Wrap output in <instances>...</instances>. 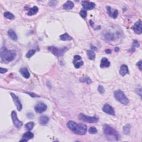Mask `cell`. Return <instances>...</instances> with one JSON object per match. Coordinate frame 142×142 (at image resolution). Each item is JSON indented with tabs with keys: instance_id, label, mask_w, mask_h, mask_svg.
I'll list each match as a JSON object with an SVG mask.
<instances>
[{
	"instance_id": "6da1fadb",
	"label": "cell",
	"mask_w": 142,
	"mask_h": 142,
	"mask_svg": "<svg viewBox=\"0 0 142 142\" xmlns=\"http://www.w3.org/2000/svg\"><path fill=\"white\" fill-rule=\"evenodd\" d=\"M68 128L74 134L78 135H85L87 131V127L82 123H77L73 121H69L67 124Z\"/></svg>"
},
{
	"instance_id": "7a4b0ae2",
	"label": "cell",
	"mask_w": 142,
	"mask_h": 142,
	"mask_svg": "<svg viewBox=\"0 0 142 142\" xmlns=\"http://www.w3.org/2000/svg\"><path fill=\"white\" fill-rule=\"evenodd\" d=\"M0 55L1 62L5 63H8L12 61L16 56V53L15 51H9L4 47L1 48Z\"/></svg>"
},
{
	"instance_id": "3957f363",
	"label": "cell",
	"mask_w": 142,
	"mask_h": 142,
	"mask_svg": "<svg viewBox=\"0 0 142 142\" xmlns=\"http://www.w3.org/2000/svg\"><path fill=\"white\" fill-rule=\"evenodd\" d=\"M104 135L106 138L110 140H119L120 139V135H119L117 130L111 126L105 124L103 126Z\"/></svg>"
},
{
	"instance_id": "277c9868",
	"label": "cell",
	"mask_w": 142,
	"mask_h": 142,
	"mask_svg": "<svg viewBox=\"0 0 142 142\" xmlns=\"http://www.w3.org/2000/svg\"><path fill=\"white\" fill-rule=\"evenodd\" d=\"M114 96L118 101L123 105H127L129 102V100L125 94L121 90H117L115 91L114 92Z\"/></svg>"
},
{
	"instance_id": "5b68a950",
	"label": "cell",
	"mask_w": 142,
	"mask_h": 142,
	"mask_svg": "<svg viewBox=\"0 0 142 142\" xmlns=\"http://www.w3.org/2000/svg\"><path fill=\"white\" fill-rule=\"evenodd\" d=\"M48 49L51 53L58 57L62 56L67 49V47H65L63 48H57L55 46H49L48 47Z\"/></svg>"
},
{
	"instance_id": "8992f818",
	"label": "cell",
	"mask_w": 142,
	"mask_h": 142,
	"mask_svg": "<svg viewBox=\"0 0 142 142\" xmlns=\"http://www.w3.org/2000/svg\"><path fill=\"white\" fill-rule=\"evenodd\" d=\"M78 118L81 120L83 121V122L89 123H95L98 122L99 118L96 117H89L86 115L81 113L79 114Z\"/></svg>"
},
{
	"instance_id": "52a82bcc",
	"label": "cell",
	"mask_w": 142,
	"mask_h": 142,
	"mask_svg": "<svg viewBox=\"0 0 142 142\" xmlns=\"http://www.w3.org/2000/svg\"><path fill=\"white\" fill-rule=\"evenodd\" d=\"M11 117H12L13 123L14 125L15 126V127L17 128V129L21 128L22 126L23 125V123L19 120L18 118H17V113L16 112V111H13L12 112V113H11Z\"/></svg>"
},
{
	"instance_id": "ba28073f",
	"label": "cell",
	"mask_w": 142,
	"mask_h": 142,
	"mask_svg": "<svg viewBox=\"0 0 142 142\" xmlns=\"http://www.w3.org/2000/svg\"><path fill=\"white\" fill-rule=\"evenodd\" d=\"M104 37L106 41L111 42V41H115V39H116L118 37H119V36H116V34H115V33L109 31L106 32V33H105L104 35Z\"/></svg>"
},
{
	"instance_id": "9c48e42d",
	"label": "cell",
	"mask_w": 142,
	"mask_h": 142,
	"mask_svg": "<svg viewBox=\"0 0 142 142\" xmlns=\"http://www.w3.org/2000/svg\"><path fill=\"white\" fill-rule=\"evenodd\" d=\"M47 105L43 103H42V102L37 104L34 107V110L38 113H42L44 112H45L47 110Z\"/></svg>"
},
{
	"instance_id": "30bf717a",
	"label": "cell",
	"mask_w": 142,
	"mask_h": 142,
	"mask_svg": "<svg viewBox=\"0 0 142 142\" xmlns=\"http://www.w3.org/2000/svg\"><path fill=\"white\" fill-rule=\"evenodd\" d=\"M11 95L12 97V99L13 100L14 103H15V104L16 106L17 109L18 111H21L22 109V105L21 103L20 99H19L18 97L15 94L13 93H11Z\"/></svg>"
},
{
	"instance_id": "8fae6325",
	"label": "cell",
	"mask_w": 142,
	"mask_h": 142,
	"mask_svg": "<svg viewBox=\"0 0 142 142\" xmlns=\"http://www.w3.org/2000/svg\"><path fill=\"white\" fill-rule=\"evenodd\" d=\"M133 30L135 33L140 34L142 33V24L141 21L135 22L133 27Z\"/></svg>"
},
{
	"instance_id": "7c38bea8",
	"label": "cell",
	"mask_w": 142,
	"mask_h": 142,
	"mask_svg": "<svg viewBox=\"0 0 142 142\" xmlns=\"http://www.w3.org/2000/svg\"><path fill=\"white\" fill-rule=\"evenodd\" d=\"M103 111L108 114L112 115V116H115V111L114 109H113L112 107L108 104H106L104 105L103 107Z\"/></svg>"
},
{
	"instance_id": "4fadbf2b",
	"label": "cell",
	"mask_w": 142,
	"mask_h": 142,
	"mask_svg": "<svg viewBox=\"0 0 142 142\" xmlns=\"http://www.w3.org/2000/svg\"><path fill=\"white\" fill-rule=\"evenodd\" d=\"M82 5L84 9H87V10H92L95 8V4L93 2L83 1L82 2Z\"/></svg>"
},
{
	"instance_id": "5bb4252c",
	"label": "cell",
	"mask_w": 142,
	"mask_h": 142,
	"mask_svg": "<svg viewBox=\"0 0 142 142\" xmlns=\"http://www.w3.org/2000/svg\"><path fill=\"white\" fill-rule=\"evenodd\" d=\"M129 72V69L127 65H123L122 66L120 67V69L119 71V74H120L122 76H124L125 74H128Z\"/></svg>"
},
{
	"instance_id": "9a60e30c",
	"label": "cell",
	"mask_w": 142,
	"mask_h": 142,
	"mask_svg": "<svg viewBox=\"0 0 142 142\" xmlns=\"http://www.w3.org/2000/svg\"><path fill=\"white\" fill-rule=\"evenodd\" d=\"M110 65H111V63L108 60L107 58H103L101 60V62H100V66L101 68H107L109 67Z\"/></svg>"
},
{
	"instance_id": "2e32d148",
	"label": "cell",
	"mask_w": 142,
	"mask_h": 142,
	"mask_svg": "<svg viewBox=\"0 0 142 142\" xmlns=\"http://www.w3.org/2000/svg\"><path fill=\"white\" fill-rule=\"evenodd\" d=\"M20 73L22 76L25 78H29L30 77V73L26 68H21L20 69Z\"/></svg>"
},
{
	"instance_id": "e0dca14e",
	"label": "cell",
	"mask_w": 142,
	"mask_h": 142,
	"mask_svg": "<svg viewBox=\"0 0 142 142\" xmlns=\"http://www.w3.org/2000/svg\"><path fill=\"white\" fill-rule=\"evenodd\" d=\"M49 118L46 116H42L39 118V123L41 125H44L49 122Z\"/></svg>"
},
{
	"instance_id": "ac0fdd59",
	"label": "cell",
	"mask_w": 142,
	"mask_h": 142,
	"mask_svg": "<svg viewBox=\"0 0 142 142\" xmlns=\"http://www.w3.org/2000/svg\"><path fill=\"white\" fill-rule=\"evenodd\" d=\"M8 35H9L11 39H12L13 41H17V36L15 32L13 30L10 29L8 31Z\"/></svg>"
},
{
	"instance_id": "d6986e66",
	"label": "cell",
	"mask_w": 142,
	"mask_h": 142,
	"mask_svg": "<svg viewBox=\"0 0 142 142\" xmlns=\"http://www.w3.org/2000/svg\"><path fill=\"white\" fill-rule=\"evenodd\" d=\"M63 7L65 9H71L74 7V4L71 1H68L63 4Z\"/></svg>"
},
{
	"instance_id": "ffe728a7",
	"label": "cell",
	"mask_w": 142,
	"mask_h": 142,
	"mask_svg": "<svg viewBox=\"0 0 142 142\" xmlns=\"http://www.w3.org/2000/svg\"><path fill=\"white\" fill-rule=\"evenodd\" d=\"M38 11V8L37 6H34L31 9H30L28 10V12H27V15L28 16H33L36 15Z\"/></svg>"
},
{
	"instance_id": "44dd1931",
	"label": "cell",
	"mask_w": 142,
	"mask_h": 142,
	"mask_svg": "<svg viewBox=\"0 0 142 142\" xmlns=\"http://www.w3.org/2000/svg\"><path fill=\"white\" fill-rule=\"evenodd\" d=\"M60 38L61 40L64 41H71L72 39V38L67 33H64V34H62L61 36H60Z\"/></svg>"
},
{
	"instance_id": "7402d4cb",
	"label": "cell",
	"mask_w": 142,
	"mask_h": 142,
	"mask_svg": "<svg viewBox=\"0 0 142 142\" xmlns=\"http://www.w3.org/2000/svg\"><path fill=\"white\" fill-rule=\"evenodd\" d=\"M34 137V135L32 133L30 132H27L26 133H25L22 136V138L23 139H25L28 140L29 139H32Z\"/></svg>"
},
{
	"instance_id": "603a6c76",
	"label": "cell",
	"mask_w": 142,
	"mask_h": 142,
	"mask_svg": "<svg viewBox=\"0 0 142 142\" xmlns=\"http://www.w3.org/2000/svg\"><path fill=\"white\" fill-rule=\"evenodd\" d=\"M87 55L88 58L90 60H95V52L91 50H88L87 51Z\"/></svg>"
},
{
	"instance_id": "cb8c5ba5",
	"label": "cell",
	"mask_w": 142,
	"mask_h": 142,
	"mask_svg": "<svg viewBox=\"0 0 142 142\" xmlns=\"http://www.w3.org/2000/svg\"><path fill=\"white\" fill-rule=\"evenodd\" d=\"M130 128L131 126L130 124H127L123 127V132L125 135H129L130 132Z\"/></svg>"
},
{
	"instance_id": "d4e9b609",
	"label": "cell",
	"mask_w": 142,
	"mask_h": 142,
	"mask_svg": "<svg viewBox=\"0 0 142 142\" xmlns=\"http://www.w3.org/2000/svg\"><path fill=\"white\" fill-rule=\"evenodd\" d=\"M80 81L82 82H85L87 83L88 84H89L90 83H92V81L87 76H83V77L81 78L80 79Z\"/></svg>"
},
{
	"instance_id": "484cf974",
	"label": "cell",
	"mask_w": 142,
	"mask_h": 142,
	"mask_svg": "<svg viewBox=\"0 0 142 142\" xmlns=\"http://www.w3.org/2000/svg\"><path fill=\"white\" fill-rule=\"evenodd\" d=\"M73 64H74V67L76 68H79L80 67L83 65V62L82 60H73Z\"/></svg>"
},
{
	"instance_id": "4316f807",
	"label": "cell",
	"mask_w": 142,
	"mask_h": 142,
	"mask_svg": "<svg viewBox=\"0 0 142 142\" xmlns=\"http://www.w3.org/2000/svg\"><path fill=\"white\" fill-rule=\"evenodd\" d=\"M34 126V123L33 122H28L25 125V128L26 129L28 130H31L33 128Z\"/></svg>"
},
{
	"instance_id": "83f0119b",
	"label": "cell",
	"mask_w": 142,
	"mask_h": 142,
	"mask_svg": "<svg viewBox=\"0 0 142 142\" xmlns=\"http://www.w3.org/2000/svg\"><path fill=\"white\" fill-rule=\"evenodd\" d=\"M4 16L6 17V18L9 19V20H13L15 18V16L13 15L12 13H11V12H6L4 13Z\"/></svg>"
},
{
	"instance_id": "f1b7e54d",
	"label": "cell",
	"mask_w": 142,
	"mask_h": 142,
	"mask_svg": "<svg viewBox=\"0 0 142 142\" xmlns=\"http://www.w3.org/2000/svg\"><path fill=\"white\" fill-rule=\"evenodd\" d=\"M35 53H36V51H35L34 49H30V51H28V52L27 53L26 56L27 58H30L32 56L34 55Z\"/></svg>"
},
{
	"instance_id": "f546056e",
	"label": "cell",
	"mask_w": 142,
	"mask_h": 142,
	"mask_svg": "<svg viewBox=\"0 0 142 142\" xmlns=\"http://www.w3.org/2000/svg\"><path fill=\"white\" fill-rule=\"evenodd\" d=\"M140 46V44L139 42L137 40H134L133 43V45H132V47L131 48V50L132 51H134V49L135 47H139Z\"/></svg>"
},
{
	"instance_id": "4dcf8cb0",
	"label": "cell",
	"mask_w": 142,
	"mask_h": 142,
	"mask_svg": "<svg viewBox=\"0 0 142 142\" xmlns=\"http://www.w3.org/2000/svg\"><path fill=\"white\" fill-rule=\"evenodd\" d=\"M88 132L90 134H96L97 133V130L96 128H95V127H91L89 128Z\"/></svg>"
},
{
	"instance_id": "1f68e13d",
	"label": "cell",
	"mask_w": 142,
	"mask_h": 142,
	"mask_svg": "<svg viewBox=\"0 0 142 142\" xmlns=\"http://www.w3.org/2000/svg\"><path fill=\"white\" fill-rule=\"evenodd\" d=\"M79 15H81V16L82 17L83 19H86V17H87V12L85 9H82L79 12Z\"/></svg>"
},
{
	"instance_id": "d6a6232c",
	"label": "cell",
	"mask_w": 142,
	"mask_h": 142,
	"mask_svg": "<svg viewBox=\"0 0 142 142\" xmlns=\"http://www.w3.org/2000/svg\"><path fill=\"white\" fill-rule=\"evenodd\" d=\"M98 91L99 92V93H101V94L104 93V92H105V90H104V87H103L102 86H98Z\"/></svg>"
},
{
	"instance_id": "836d02e7",
	"label": "cell",
	"mask_w": 142,
	"mask_h": 142,
	"mask_svg": "<svg viewBox=\"0 0 142 142\" xmlns=\"http://www.w3.org/2000/svg\"><path fill=\"white\" fill-rule=\"evenodd\" d=\"M107 10V12L108 13V15L110 17H112V11H111V7L110 6H107L106 7Z\"/></svg>"
},
{
	"instance_id": "e575fe53",
	"label": "cell",
	"mask_w": 142,
	"mask_h": 142,
	"mask_svg": "<svg viewBox=\"0 0 142 142\" xmlns=\"http://www.w3.org/2000/svg\"><path fill=\"white\" fill-rule=\"evenodd\" d=\"M118 10H115L114 11V12H113V13H112V17L113 18H116L117 17H118Z\"/></svg>"
},
{
	"instance_id": "d590c367",
	"label": "cell",
	"mask_w": 142,
	"mask_h": 142,
	"mask_svg": "<svg viewBox=\"0 0 142 142\" xmlns=\"http://www.w3.org/2000/svg\"><path fill=\"white\" fill-rule=\"evenodd\" d=\"M137 66H138V67L139 68L140 71H142V60H140L139 62H138V63H137Z\"/></svg>"
},
{
	"instance_id": "8d00e7d4",
	"label": "cell",
	"mask_w": 142,
	"mask_h": 142,
	"mask_svg": "<svg viewBox=\"0 0 142 142\" xmlns=\"http://www.w3.org/2000/svg\"><path fill=\"white\" fill-rule=\"evenodd\" d=\"M7 72V69H6V68H3L2 67L0 68V73H6Z\"/></svg>"
},
{
	"instance_id": "74e56055",
	"label": "cell",
	"mask_w": 142,
	"mask_h": 142,
	"mask_svg": "<svg viewBox=\"0 0 142 142\" xmlns=\"http://www.w3.org/2000/svg\"><path fill=\"white\" fill-rule=\"evenodd\" d=\"M82 58L81 56H79L78 55H76L74 57V60H81Z\"/></svg>"
},
{
	"instance_id": "f35d334b",
	"label": "cell",
	"mask_w": 142,
	"mask_h": 142,
	"mask_svg": "<svg viewBox=\"0 0 142 142\" xmlns=\"http://www.w3.org/2000/svg\"><path fill=\"white\" fill-rule=\"evenodd\" d=\"M27 116L28 118H30V119L33 118V117H34V116H33V114H32V113H28Z\"/></svg>"
},
{
	"instance_id": "ab89813d",
	"label": "cell",
	"mask_w": 142,
	"mask_h": 142,
	"mask_svg": "<svg viewBox=\"0 0 142 142\" xmlns=\"http://www.w3.org/2000/svg\"><path fill=\"white\" fill-rule=\"evenodd\" d=\"M105 52L107 54H111L112 53V51L110 49H107L105 50Z\"/></svg>"
},
{
	"instance_id": "60d3db41",
	"label": "cell",
	"mask_w": 142,
	"mask_h": 142,
	"mask_svg": "<svg viewBox=\"0 0 142 142\" xmlns=\"http://www.w3.org/2000/svg\"><path fill=\"white\" fill-rule=\"evenodd\" d=\"M90 48H91L92 49H94V50H95V51H97V48L95 47V46H90Z\"/></svg>"
},
{
	"instance_id": "b9f144b4",
	"label": "cell",
	"mask_w": 142,
	"mask_h": 142,
	"mask_svg": "<svg viewBox=\"0 0 142 142\" xmlns=\"http://www.w3.org/2000/svg\"><path fill=\"white\" fill-rule=\"evenodd\" d=\"M119 51V48L118 47L115 48V51H116V52H118Z\"/></svg>"
},
{
	"instance_id": "7bdbcfd3",
	"label": "cell",
	"mask_w": 142,
	"mask_h": 142,
	"mask_svg": "<svg viewBox=\"0 0 142 142\" xmlns=\"http://www.w3.org/2000/svg\"><path fill=\"white\" fill-rule=\"evenodd\" d=\"M89 23H90V25L92 26H93V25H94V23H93V22H92V20H90L89 21Z\"/></svg>"
}]
</instances>
